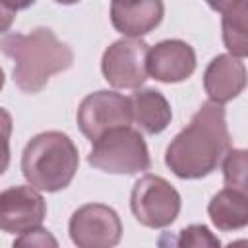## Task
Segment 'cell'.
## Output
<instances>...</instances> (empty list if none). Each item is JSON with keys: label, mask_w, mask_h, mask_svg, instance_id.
I'll return each instance as SVG.
<instances>
[{"label": "cell", "mask_w": 248, "mask_h": 248, "mask_svg": "<svg viewBox=\"0 0 248 248\" xmlns=\"http://www.w3.org/2000/svg\"><path fill=\"white\" fill-rule=\"evenodd\" d=\"M231 151V134L223 105L203 103L190 124L180 130L165 151V165L184 180L211 174Z\"/></svg>", "instance_id": "cell-1"}, {"label": "cell", "mask_w": 248, "mask_h": 248, "mask_svg": "<svg viewBox=\"0 0 248 248\" xmlns=\"http://www.w3.org/2000/svg\"><path fill=\"white\" fill-rule=\"evenodd\" d=\"M0 48L14 60L12 79L23 93H39L50 76L68 70L74 62V50L48 27H37L27 35L6 33Z\"/></svg>", "instance_id": "cell-2"}, {"label": "cell", "mask_w": 248, "mask_h": 248, "mask_svg": "<svg viewBox=\"0 0 248 248\" xmlns=\"http://www.w3.org/2000/svg\"><path fill=\"white\" fill-rule=\"evenodd\" d=\"M79 165L76 143L68 134L48 130L33 136L21 153V172L29 186L41 192L64 190Z\"/></svg>", "instance_id": "cell-3"}, {"label": "cell", "mask_w": 248, "mask_h": 248, "mask_svg": "<svg viewBox=\"0 0 248 248\" xmlns=\"http://www.w3.org/2000/svg\"><path fill=\"white\" fill-rule=\"evenodd\" d=\"M87 163L110 174H138L151 167V157L143 136L126 126L110 130L93 141Z\"/></svg>", "instance_id": "cell-4"}, {"label": "cell", "mask_w": 248, "mask_h": 248, "mask_svg": "<svg viewBox=\"0 0 248 248\" xmlns=\"http://www.w3.org/2000/svg\"><path fill=\"white\" fill-rule=\"evenodd\" d=\"M180 194L159 174H143L136 180L130 194V209L134 217L149 229H165L180 213Z\"/></svg>", "instance_id": "cell-5"}, {"label": "cell", "mask_w": 248, "mask_h": 248, "mask_svg": "<svg viewBox=\"0 0 248 248\" xmlns=\"http://www.w3.org/2000/svg\"><path fill=\"white\" fill-rule=\"evenodd\" d=\"M76 118L81 134L87 140L97 141L103 134L132 124L134 120L132 101L130 97H124L116 91L99 89L83 97V101L78 107Z\"/></svg>", "instance_id": "cell-6"}, {"label": "cell", "mask_w": 248, "mask_h": 248, "mask_svg": "<svg viewBox=\"0 0 248 248\" xmlns=\"http://www.w3.org/2000/svg\"><path fill=\"white\" fill-rule=\"evenodd\" d=\"M149 46L141 39H118L101 58L105 79L116 89H138L147 79Z\"/></svg>", "instance_id": "cell-7"}, {"label": "cell", "mask_w": 248, "mask_h": 248, "mask_svg": "<svg viewBox=\"0 0 248 248\" xmlns=\"http://www.w3.org/2000/svg\"><path fill=\"white\" fill-rule=\"evenodd\" d=\"M68 232L78 248H114L122 238V223L112 207L85 203L72 213Z\"/></svg>", "instance_id": "cell-8"}, {"label": "cell", "mask_w": 248, "mask_h": 248, "mask_svg": "<svg viewBox=\"0 0 248 248\" xmlns=\"http://www.w3.org/2000/svg\"><path fill=\"white\" fill-rule=\"evenodd\" d=\"M45 215V198L33 186H10L0 194V227L4 232L39 229Z\"/></svg>", "instance_id": "cell-9"}, {"label": "cell", "mask_w": 248, "mask_h": 248, "mask_svg": "<svg viewBox=\"0 0 248 248\" xmlns=\"http://www.w3.org/2000/svg\"><path fill=\"white\" fill-rule=\"evenodd\" d=\"M196 70L194 48L180 39H165L149 48L147 72L163 83H178L188 79Z\"/></svg>", "instance_id": "cell-10"}, {"label": "cell", "mask_w": 248, "mask_h": 248, "mask_svg": "<svg viewBox=\"0 0 248 248\" xmlns=\"http://www.w3.org/2000/svg\"><path fill=\"white\" fill-rule=\"evenodd\" d=\"M246 83V66L232 54H217L203 72V89L209 101L215 105H225L238 97Z\"/></svg>", "instance_id": "cell-11"}, {"label": "cell", "mask_w": 248, "mask_h": 248, "mask_svg": "<svg viewBox=\"0 0 248 248\" xmlns=\"http://www.w3.org/2000/svg\"><path fill=\"white\" fill-rule=\"evenodd\" d=\"M165 14V6L159 0L141 2H112L110 21L114 29L128 39H140L153 31Z\"/></svg>", "instance_id": "cell-12"}, {"label": "cell", "mask_w": 248, "mask_h": 248, "mask_svg": "<svg viewBox=\"0 0 248 248\" xmlns=\"http://www.w3.org/2000/svg\"><path fill=\"white\" fill-rule=\"evenodd\" d=\"M221 14L223 43L234 58L248 56V0L209 2Z\"/></svg>", "instance_id": "cell-13"}, {"label": "cell", "mask_w": 248, "mask_h": 248, "mask_svg": "<svg viewBox=\"0 0 248 248\" xmlns=\"http://www.w3.org/2000/svg\"><path fill=\"white\" fill-rule=\"evenodd\" d=\"M132 101V110H134V122L138 128L149 136L161 134L172 118L170 105L167 97L157 91V89H138L130 97Z\"/></svg>", "instance_id": "cell-14"}, {"label": "cell", "mask_w": 248, "mask_h": 248, "mask_svg": "<svg viewBox=\"0 0 248 248\" xmlns=\"http://www.w3.org/2000/svg\"><path fill=\"white\" fill-rule=\"evenodd\" d=\"M207 213L219 231H236L248 227V200L231 188H223L211 198Z\"/></svg>", "instance_id": "cell-15"}, {"label": "cell", "mask_w": 248, "mask_h": 248, "mask_svg": "<svg viewBox=\"0 0 248 248\" xmlns=\"http://www.w3.org/2000/svg\"><path fill=\"white\" fill-rule=\"evenodd\" d=\"M225 186L248 200V149H231L223 159Z\"/></svg>", "instance_id": "cell-16"}, {"label": "cell", "mask_w": 248, "mask_h": 248, "mask_svg": "<svg viewBox=\"0 0 248 248\" xmlns=\"http://www.w3.org/2000/svg\"><path fill=\"white\" fill-rule=\"evenodd\" d=\"M176 248H221V240L205 225H188L176 238Z\"/></svg>", "instance_id": "cell-17"}, {"label": "cell", "mask_w": 248, "mask_h": 248, "mask_svg": "<svg viewBox=\"0 0 248 248\" xmlns=\"http://www.w3.org/2000/svg\"><path fill=\"white\" fill-rule=\"evenodd\" d=\"M12 248H60V246H58V240L54 238V234L50 231L39 227V229L21 232L14 240Z\"/></svg>", "instance_id": "cell-18"}, {"label": "cell", "mask_w": 248, "mask_h": 248, "mask_svg": "<svg viewBox=\"0 0 248 248\" xmlns=\"http://www.w3.org/2000/svg\"><path fill=\"white\" fill-rule=\"evenodd\" d=\"M225 248H248V238H238V240H232V242H229Z\"/></svg>", "instance_id": "cell-19"}]
</instances>
